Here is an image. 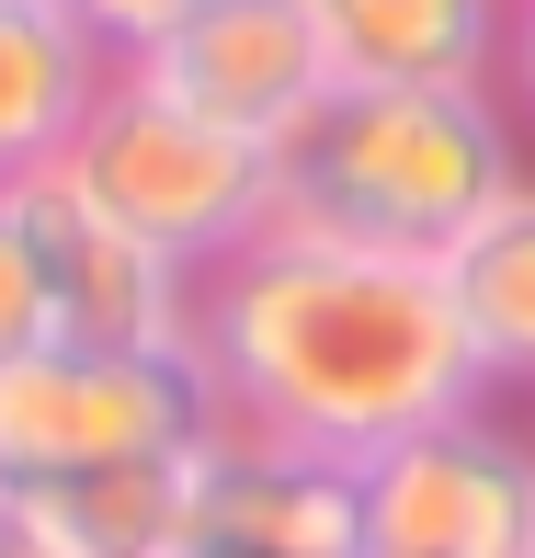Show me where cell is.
Returning <instances> with one entry per match:
<instances>
[{
	"label": "cell",
	"mask_w": 535,
	"mask_h": 558,
	"mask_svg": "<svg viewBox=\"0 0 535 558\" xmlns=\"http://www.w3.org/2000/svg\"><path fill=\"white\" fill-rule=\"evenodd\" d=\"M513 183H524V148L490 92L330 81V104L273 148V217L285 228H330V240L411 251V263H445Z\"/></svg>",
	"instance_id": "2"
},
{
	"label": "cell",
	"mask_w": 535,
	"mask_h": 558,
	"mask_svg": "<svg viewBox=\"0 0 535 558\" xmlns=\"http://www.w3.org/2000/svg\"><path fill=\"white\" fill-rule=\"evenodd\" d=\"M501 58H513V92L535 104V0H513V35H501Z\"/></svg>",
	"instance_id": "16"
},
{
	"label": "cell",
	"mask_w": 535,
	"mask_h": 558,
	"mask_svg": "<svg viewBox=\"0 0 535 558\" xmlns=\"http://www.w3.org/2000/svg\"><path fill=\"white\" fill-rule=\"evenodd\" d=\"M114 81V46L69 0H0V183L58 171Z\"/></svg>",
	"instance_id": "9"
},
{
	"label": "cell",
	"mask_w": 535,
	"mask_h": 558,
	"mask_svg": "<svg viewBox=\"0 0 535 558\" xmlns=\"http://www.w3.org/2000/svg\"><path fill=\"white\" fill-rule=\"evenodd\" d=\"M194 376H206V422L342 456V468L478 411L445 274L285 217L217 274H194Z\"/></svg>",
	"instance_id": "1"
},
{
	"label": "cell",
	"mask_w": 535,
	"mask_h": 558,
	"mask_svg": "<svg viewBox=\"0 0 535 558\" xmlns=\"http://www.w3.org/2000/svg\"><path fill=\"white\" fill-rule=\"evenodd\" d=\"M365 558H535V445L490 411L365 456Z\"/></svg>",
	"instance_id": "6"
},
{
	"label": "cell",
	"mask_w": 535,
	"mask_h": 558,
	"mask_svg": "<svg viewBox=\"0 0 535 558\" xmlns=\"http://www.w3.org/2000/svg\"><path fill=\"white\" fill-rule=\"evenodd\" d=\"M23 217V251H35L46 286V331L81 353H171L194 365V274L171 251H148L125 217H104L69 171H23L0 183Z\"/></svg>",
	"instance_id": "5"
},
{
	"label": "cell",
	"mask_w": 535,
	"mask_h": 558,
	"mask_svg": "<svg viewBox=\"0 0 535 558\" xmlns=\"http://www.w3.org/2000/svg\"><path fill=\"white\" fill-rule=\"evenodd\" d=\"M35 501L69 536V558H183L194 547V445L58 478V490H35Z\"/></svg>",
	"instance_id": "12"
},
{
	"label": "cell",
	"mask_w": 535,
	"mask_h": 558,
	"mask_svg": "<svg viewBox=\"0 0 535 558\" xmlns=\"http://www.w3.org/2000/svg\"><path fill=\"white\" fill-rule=\"evenodd\" d=\"M35 342H58V331H46V286H35V251H23V217L0 194V365L35 353Z\"/></svg>",
	"instance_id": "13"
},
{
	"label": "cell",
	"mask_w": 535,
	"mask_h": 558,
	"mask_svg": "<svg viewBox=\"0 0 535 558\" xmlns=\"http://www.w3.org/2000/svg\"><path fill=\"white\" fill-rule=\"evenodd\" d=\"M319 35L342 81L388 92H490L513 0H319Z\"/></svg>",
	"instance_id": "10"
},
{
	"label": "cell",
	"mask_w": 535,
	"mask_h": 558,
	"mask_svg": "<svg viewBox=\"0 0 535 558\" xmlns=\"http://www.w3.org/2000/svg\"><path fill=\"white\" fill-rule=\"evenodd\" d=\"M125 81H148L160 104L217 114L240 137L285 148L296 125L330 104V35H319V0H194L171 35H148L125 58Z\"/></svg>",
	"instance_id": "7"
},
{
	"label": "cell",
	"mask_w": 535,
	"mask_h": 558,
	"mask_svg": "<svg viewBox=\"0 0 535 558\" xmlns=\"http://www.w3.org/2000/svg\"><path fill=\"white\" fill-rule=\"evenodd\" d=\"M194 434H206V376L171 353L35 342L0 365V490H58L125 456H171Z\"/></svg>",
	"instance_id": "4"
},
{
	"label": "cell",
	"mask_w": 535,
	"mask_h": 558,
	"mask_svg": "<svg viewBox=\"0 0 535 558\" xmlns=\"http://www.w3.org/2000/svg\"><path fill=\"white\" fill-rule=\"evenodd\" d=\"M0 558H69V536L46 524L35 490H0Z\"/></svg>",
	"instance_id": "15"
},
{
	"label": "cell",
	"mask_w": 535,
	"mask_h": 558,
	"mask_svg": "<svg viewBox=\"0 0 535 558\" xmlns=\"http://www.w3.org/2000/svg\"><path fill=\"white\" fill-rule=\"evenodd\" d=\"M433 274H445V296H455V331H467L478 388H535V183H513Z\"/></svg>",
	"instance_id": "11"
},
{
	"label": "cell",
	"mask_w": 535,
	"mask_h": 558,
	"mask_svg": "<svg viewBox=\"0 0 535 558\" xmlns=\"http://www.w3.org/2000/svg\"><path fill=\"white\" fill-rule=\"evenodd\" d=\"M69 12H81V23H92V35H104V46H114V69H125V58H137V46H148V35H171V23H183V12H194V0H69Z\"/></svg>",
	"instance_id": "14"
},
{
	"label": "cell",
	"mask_w": 535,
	"mask_h": 558,
	"mask_svg": "<svg viewBox=\"0 0 535 558\" xmlns=\"http://www.w3.org/2000/svg\"><path fill=\"white\" fill-rule=\"evenodd\" d=\"M58 171L104 217H125L148 251H171L183 274H217L228 251H251L273 228V148L240 137V125H217V114L160 104V92L125 81V69L104 81V104L69 137Z\"/></svg>",
	"instance_id": "3"
},
{
	"label": "cell",
	"mask_w": 535,
	"mask_h": 558,
	"mask_svg": "<svg viewBox=\"0 0 535 558\" xmlns=\"http://www.w3.org/2000/svg\"><path fill=\"white\" fill-rule=\"evenodd\" d=\"M194 558H217V547H194Z\"/></svg>",
	"instance_id": "17"
},
{
	"label": "cell",
	"mask_w": 535,
	"mask_h": 558,
	"mask_svg": "<svg viewBox=\"0 0 535 558\" xmlns=\"http://www.w3.org/2000/svg\"><path fill=\"white\" fill-rule=\"evenodd\" d=\"M194 547H217V558H365V468L206 422L194 434Z\"/></svg>",
	"instance_id": "8"
}]
</instances>
